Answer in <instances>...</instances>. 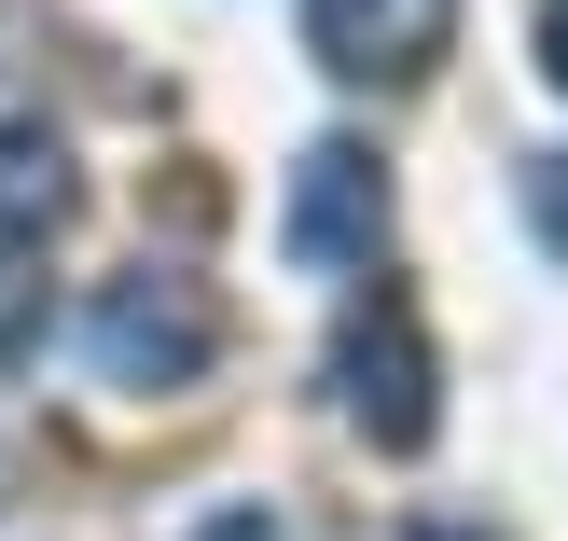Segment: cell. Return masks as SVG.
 I'll return each instance as SVG.
<instances>
[{
	"instance_id": "1",
	"label": "cell",
	"mask_w": 568,
	"mask_h": 541,
	"mask_svg": "<svg viewBox=\"0 0 568 541\" xmlns=\"http://www.w3.org/2000/svg\"><path fill=\"white\" fill-rule=\"evenodd\" d=\"M83 181H70V139L28 83H0V361L42 348V250L70 237Z\"/></svg>"
},
{
	"instance_id": "2",
	"label": "cell",
	"mask_w": 568,
	"mask_h": 541,
	"mask_svg": "<svg viewBox=\"0 0 568 541\" xmlns=\"http://www.w3.org/2000/svg\"><path fill=\"white\" fill-rule=\"evenodd\" d=\"M83 361H98V389H194V375L222 361L209 278H181V264L98 278V305H83Z\"/></svg>"
},
{
	"instance_id": "3",
	"label": "cell",
	"mask_w": 568,
	"mask_h": 541,
	"mask_svg": "<svg viewBox=\"0 0 568 541\" xmlns=\"http://www.w3.org/2000/svg\"><path fill=\"white\" fill-rule=\"evenodd\" d=\"M333 403H347L388 459H416V444H430L444 375H430V333H416L403 292H361V305H347V333H333Z\"/></svg>"
},
{
	"instance_id": "4",
	"label": "cell",
	"mask_w": 568,
	"mask_h": 541,
	"mask_svg": "<svg viewBox=\"0 0 568 541\" xmlns=\"http://www.w3.org/2000/svg\"><path fill=\"white\" fill-rule=\"evenodd\" d=\"M375 237H388V167L361 153V139H320V153L292 167L277 250H292L305 278H347V264H375Z\"/></svg>"
},
{
	"instance_id": "5",
	"label": "cell",
	"mask_w": 568,
	"mask_h": 541,
	"mask_svg": "<svg viewBox=\"0 0 568 541\" xmlns=\"http://www.w3.org/2000/svg\"><path fill=\"white\" fill-rule=\"evenodd\" d=\"M458 42V0H305V56L333 83H416Z\"/></svg>"
},
{
	"instance_id": "6",
	"label": "cell",
	"mask_w": 568,
	"mask_h": 541,
	"mask_svg": "<svg viewBox=\"0 0 568 541\" xmlns=\"http://www.w3.org/2000/svg\"><path fill=\"white\" fill-rule=\"evenodd\" d=\"M527 222H541V250L568 264V153H527Z\"/></svg>"
},
{
	"instance_id": "7",
	"label": "cell",
	"mask_w": 568,
	"mask_h": 541,
	"mask_svg": "<svg viewBox=\"0 0 568 541\" xmlns=\"http://www.w3.org/2000/svg\"><path fill=\"white\" fill-rule=\"evenodd\" d=\"M194 541H277V514H264V500H236V514H209Z\"/></svg>"
},
{
	"instance_id": "8",
	"label": "cell",
	"mask_w": 568,
	"mask_h": 541,
	"mask_svg": "<svg viewBox=\"0 0 568 541\" xmlns=\"http://www.w3.org/2000/svg\"><path fill=\"white\" fill-rule=\"evenodd\" d=\"M541 70H555V98H568V0H541Z\"/></svg>"
},
{
	"instance_id": "9",
	"label": "cell",
	"mask_w": 568,
	"mask_h": 541,
	"mask_svg": "<svg viewBox=\"0 0 568 541\" xmlns=\"http://www.w3.org/2000/svg\"><path fill=\"white\" fill-rule=\"evenodd\" d=\"M416 541H499V528H471V514H416Z\"/></svg>"
}]
</instances>
